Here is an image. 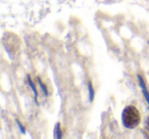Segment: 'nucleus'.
<instances>
[{"mask_svg":"<svg viewBox=\"0 0 149 139\" xmlns=\"http://www.w3.org/2000/svg\"><path fill=\"white\" fill-rule=\"evenodd\" d=\"M88 88H89V94H90V101H93L94 99V89H93V86H92V83L89 82L88 83Z\"/></svg>","mask_w":149,"mask_h":139,"instance_id":"obj_4","label":"nucleus"},{"mask_svg":"<svg viewBox=\"0 0 149 139\" xmlns=\"http://www.w3.org/2000/svg\"><path fill=\"white\" fill-rule=\"evenodd\" d=\"M55 137H57V138H61V137H62L59 123H57V124H56V126H55Z\"/></svg>","mask_w":149,"mask_h":139,"instance_id":"obj_5","label":"nucleus"},{"mask_svg":"<svg viewBox=\"0 0 149 139\" xmlns=\"http://www.w3.org/2000/svg\"><path fill=\"white\" fill-rule=\"evenodd\" d=\"M138 80H139V84H140V87H141V89H142L143 94H144L145 98H146L147 102H148V104H149V92H148V90H147L146 85H145V81L143 80L142 76H140V75H138Z\"/></svg>","mask_w":149,"mask_h":139,"instance_id":"obj_2","label":"nucleus"},{"mask_svg":"<svg viewBox=\"0 0 149 139\" xmlns=\"http://www.w3.org/2000/svg\"><path fill=\"white\" fill-rule=\"evenodd\" d=\"M146 128H147V129H148V130H149V118H148V119H147V120H146Z\"/></svg>","mask_w":149,"mask_h":139,"instance_id":"obj_8","label":"nucleus"},{"mask_svg":"<svg viewBox=\"0 0 149 139\" xmlns=\"http://www.w3.org/2000/svg\"><path fill=\"white\" fill-rule=\"evenodd\" d=\"M17 125H19V128L21 129V131L23 133H25V129H24V127H23V125L21 124V122H19V120H17Z\"/></svg>","mask_w":149,"mask_h":139,"instance_id":"obj_7","label":"nucleus"},{"mask_svg":"<svg viewBox=\"0 0 149 139\" xmlns=\"http://www.w3.org/2000/svg\"><path fill=\"white\" fill-rule=\"evenodd\" d=\"M28 82H29L30 87H31V89L33 90V92H34V97H35V101H36V103H37V95H38V93H37V89H36L35 84H34L33 82H32L31 77H30V76H28Z\"/></svg>","mask_w":149,"mask_h":139,"instance_id":"obj_3","label":"nucleus"},{"mask_svg":"<svg viewBox=\"0 0 149 139\" xmlns=\"http://www.w3.org/2000/svg\"><path fill=\"white\" fill-rule=\"evenodd\" d=\"M122 122L127 129H134L140 124L141 115L136 106L128 105L124 108L122 112Z\"/></svg>","mask_w":149,"mask_h":139,"instance_id":"obj_1","label":"nucleus"},{"mask_svg":"<svg viewBox=\"0 0 149 139\" xmlns=\"http://www.w3.org/2000/svg\"><path fill=\"white\" fill-rule=\"evenodd\" d=\"M38 83H39L40 87H41V88H42V90H43V92H44V94H45V96H47V95H48L47 88H46V86L44 85V83L41 81V79H40V78H38Z\"/></svg>","mask_w":149,"mask_h":139,"instance_id":"obj_6","label":"nucleus"}]
</instances>
